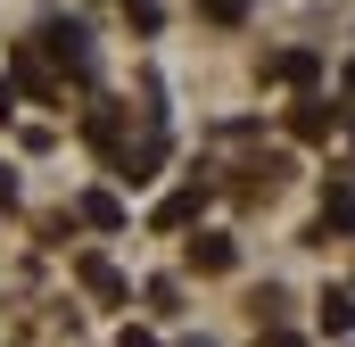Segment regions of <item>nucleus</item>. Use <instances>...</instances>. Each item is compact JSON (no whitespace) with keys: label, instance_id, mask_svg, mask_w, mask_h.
<instances>
[{"label":"nucleus","instance_id":"nucleus-1","mask_svg":"<svg viewBox=\"0 0 355 347\" xmlns=\"http://www.w3.org/2000/svg\"><path fill=\"white\" fill-rule=\"evenodd\" d=\"M42 50H50V58H58V75H75V83H91V75H99L83 25H42Z\"/></svg>","mask_w":355,"mask_h":347},{"label":"nucleus","instance_id":"nucleus-2","mask_svg":"<svg viewBox=\"0 0 355 347\" xmlns=\"http://www.w3.org/2000/svg\"><path fill=\"white\" fill-rule=\"evenodd\" d=\"M339 124H347V108H331V99H297V108H289V133H297V141H331Z\"/></svg>","mask_w":355,"mask_h":347},{"label":"nucleus","instance_id":"nucleus-3","mask_svg":"<svg viewBox=\"0 0 355 347\" xmlns=\"http://www.w3.org/2000/svg\"><path fill=\"white\" fill-rule=\"evenodd\" d=\"M322 75V50H272L265 58V83H289V91H306Z\"/></svg>","mask_w":355,"mask_h":347},{"label":"nucleus","instance_id":"nucleus-4","mask_svg":"<svg viewBox=\"0 0 355 347\" xmlns=\"http://www.w3.org/2000/svg\"><path fill=\"white\" fill-rule=\"evenodd\" d=\"M75 223H91V232H124V198H116V190H83V198H75Z\"/></svg>","mask_w":355,"mask_h":347},{"label":"nucleus","instance_id":"nucleus-5","mask_svg":"<svg viewBox=\"0 0 355 347\" xmlns=\"http://www.w3.org/2000/svg\"><path fill=\"white\" fill-rule=\"evenodd\" d=\"M75 273H83V289H91V298H99V306H124V298H132V289H124V273H116V264H107V257H83V264H75Z\"/></svg>","mask_w":355,"mask_h":347},{"label":"nucleus","instance_id":"nucleus-6","mask_svg":"<svg viewBox=\"0 0 355 347\" xmlns=\"http://www.w3.org/2000/svg\"><path fill=\"white\" fill-rule=\"evenodd\" d=\"M314 323H322L331 339H355V289H322V306H314Z\"/></svg>","mask_w":355,"mask_h":347},{"label":"nucleus","instance_id":"nucleus-7","mask_svg":"<svg viewBox=\"0 0 355 347\" xmlns=\"http://www.w3.org/2000/svg\"><path fill=\"white\" fill-rule=\"evenodd\" d=\"M314 232H322V240H331V232H355V182H331V190H322V223H314Z\"/></svg>","mask_w":355,"mask_h":347},{"label":"nucleus","instance_id":"nucleus-8","mask_svg":"<svg viewBox=\"0 0 355 347\" xmlns=\"http://www.w3.org/2000/svg\"><path fill=\"white\" fill-rule=\"evenodd\" d=\"M198 207H207V182H190V190H174V198L157 207V232H182V223H198Z\"/></svg>","mask_w":355,"mask_h":347},{"label":"nucleus","instance_id":"nucleus-9","mask_svg":"<svg viewBox=\"0 0 355 347\" xmlns=\"http://www.w3.org/2000/svg\"><path fill=\"white\" fill-rule=\"evenodd\" d=\"M190 264H198V273H232V264H240V248H232L223 232H198V240H190Z\"/></svg>","mask_w":355,"mask_h":347},{"label":"nucleus","instance_id":"nucleus-10","mask_svg":"<svg viewBox=\"0 0 355 347\" xmlns=\"http://www.w3.org/2000/svg\"><path fill=\"white\" fill-rule=\"evenodd\" d=\"M207 17H215V25H240V17H248V0H207Z\"/></svg>","mask_w":355,"mask_h":347},{"label":"nucleus","instance_id":"nucleus-11","mask_svg":"<svg viewBox=\"0 0 355 347\" xmlns=\"http://www.w3.org/2000/svg\"><path fill=\"white\" fill-rule=\"evenodd\" d=\"M257 347H306V339H297V331H281V323H265V331H257Z\"/></svg>","mask_w":355,"mask_h":347},{"label":"nucleus","instance_id":"nucleus-12","mask_svg":"<svg viewBox=\"0 0 355 347\" xmlns=\"http://www.w3.org/2000/svg\"><path fill=\"white\" fill-rule=\"evenodd\" d=\"M116 347H157V339H149V331H116Z\"/></svg>","mask_w":355,"mask_h":347},{"label":"nucleus","instance_id":"nucleus-13","mask_svg":"<svg viewBox=\"0 0 355 347\" xmlns=\"http://www.w3.org/2000/svg\"><path fill=\"white\" fill-rule=\"evenodd\" d=\"M8 116H17V91H8V83H0V124H8Z\"/></svg>","mask_w":355,"mask_h":347},{"label":"nucleus","instance_id":"nucleus-14","mask_svg":"<svg viewBox=\"0 0 355 347\" xmlns=\"http://www.w3.org/2000/svg\"><path fill=\"white\" fill-rule=\"evenodd\" d=\"M8 198H17V182H8V174H0V207H8Z\"/></svg>","mask_w":355,"mask_h":347},{"label":"nucleus","instance_id":"nucleus-15","mask_svg":"<svg viewBox=\"0 0 355 347\" xmlns=\"http://www.w3.org/2000/svg\"><path fill=\"white\" fill-rule=\"evenodd\" d=\"M339 83H347V99H355V58H347V75H339Z\"/></svg>","mask_w":355,"mask_h":347}]
</instances>
